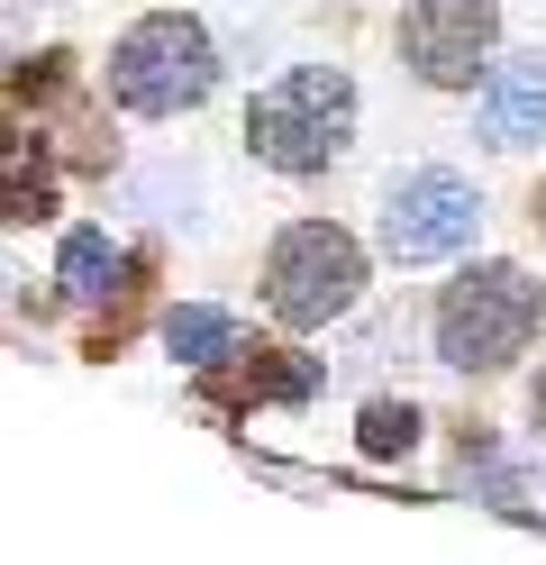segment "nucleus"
Here are the masks:
<instances>
[{
    "mask_svg": "<svg viewBox=\"0 0 546 565\" xmlns=\"http://www.w3.org/2000/svg\"><path fill=\"white\" fill-rule=\"evenodd\" d=\"M546 329V282L528 265H464L447 292H437V365H456V374H501V365H520L528 356V338Z\"/></svg>",
    "mask_w": 546,
    "mask_h": 565,
    "instance_id": "obj_1",
    "label": "nucleus"
},
{
    "mask_svg": "<svg viewBox=\"0 0 546 565\" xmlns=\"http://www.w3.org/2000/svg\"><path fill=\"white\" fill-rule=\"evenodd\" d=\"M355 447L374 456V466L410 456V447H419V411H410V402H364V419H355Z\"/></svg>",
    "mask_w": 546,
    "mask_h": 565,
    "instance_id": "obj_11",
    "label": "nucleus"
},
{
    "mask_svg": "<svg viewBox=\"0 0 546 565\" xmlns=\"http://www.w3.org/2000/svg\"><path fill=\"white\" fill-rule=\"evenodd\" d=\"M528 220H537V237H546V183H537V192H528Z\"/></svg>",
    "mask_w": 546,
    "mask_h": 565,
    "instance_id": "obj_13",
    "label": "nucleus"
},
{
    "mask_svg": "<svg viewBox=\"0 0 546 565\" xmlns=\"http://www.w3.org/2000/svg\"><path fill=\"white\" fill-rule=\"evenodd\" d=\"M546 137V55H501L483 83V147H537Z\"/></svg>",
    "mask_w": 546,
    "mask_h": 565,
    "instance_id": "obj_7",
    "label": "nucleus"
},
{
    "mask_svg": "<svg viewBox=\"0 0 546 565\" xmlns=\"http://www.w3.org/2000/svg\"><path fill=\"white\" fill-rule=\"evenodd\" d=\"M109 274H119V246H109V228H64V256H55V282L73 301H100Z\"/></svg>",
    "mask_w": 546,
    "mask_h": 565,
    "instance_id": "obj_9",
    "label": "nucleus"
},
{
    "mask_svg": "<svg viewBox=\"0 0 546 565\" xmlns=\"http://www.w3.org/2000/svg\"><path fill=\"white\" fill-rule=\"evenodd\" d=\"M246 147L274 173H328L355 147V83L346 64H291L282 83L246 100Z\"/></svg>",
    "mask_w": 546,
    "mask_h": 565,
    "instance_id": "obj_2",
    "label": "nucleus"
},
{
    "mask_svg": "<svg viewBox=\"0 0 546 565\" xmlns=\"http://www.w3.org/2000/svg\"><path fill=\"white\" fill-rule=\"evenodd\" d=\"M501 46V0H410L400 10V64L428 92H464Z\"/></svg>",
    "mask_w": 546,
    "mask_h": 565,
    "instance_id": "obj_6",
    "label": "nucleus"
},
{
    "mask_svg": "<svg viewBox=\"0 0 546 565\" xmlns=\"http://www.w3.org/2000/svg\"><path fill=\"white\" fill-rule=\"evenodd\" d=\"M164 347H173V365H228L237 356V320L210 310V301H182V310H164Z\"/></svg>",
    "mask_w": 546,
    "mask_h": 565,
    "instance_id": "obj_8",
    "label": "nucleus"
},
{
    "mask_svg": "<svg viewBox=\"0 0 546 565\" xmlns=\"http://www.w3.org/2000/svg\"><path fill=\"white\" fill-rule=\"evenodd\" d=\"M473 228H483V192L447 164H419L383 192V256L392 265H437V256H464Z\"/></svg>",
    "mask_w": 546,
    "mask_h": 565,
    "instance_id": "obj_5",
    "label": "nucleus"
},
{
    "mask_svg": "<svg viewBox=\"0 0 546 565\" xmlns=\"http://www.w3.org/2000/svg\"><path fill=\"white\" fill-rule=\"evenodd\" d=\"M528 411H537V429H546V374H537V393H528Z\"/></svg>",
    "mask_w": 546,
    "mask_h": 565,
    "instance_id": "obj_14",
    "label": "nucleus"
},
{
    "mask_svg": "<svg viewBox=\"0 0 546 565\" xmlns=\"http://www.w3.org/2000/svg\"><path fill=\"white\" fill-rule=\"evenodd\" d=\"M55 210V183H46V164L28 156V137H10V220H46Z\"/></svg>",
    "mask_w": 546,
    "mask_h": 565,
    "instance_id": "obj_12",
    "label": "nucleus"
},
{
    "mask_svg": "<svg viewBox=\"0 0 546 565\" xmlns=\"http://www.w3.org/2000/svg\"><path fill=\"white\" fill-rule=\"evenodd\" d=\"M228 365H237V383H246L255 402H301L310 383H319L310 365H282V347H237Z\"/></svg>",
    "mask_w": 546,
    "mask_h": 565,
    "instance_id": "obj_10",
    "label": "nucleus"
},
{
    "mask_svg": "<svg viewBox=\"0 0 546 565\" xmlns=\"http://www.w3.org/2000/svg\"><path fill=\"white\" fill-rule=\"evenodd\" d=\"M218 92V46L201 19L182 10H146L119 28V46H109V100L137 119H182L201 110V100Z\"/></svg>",
    "mask_w": 546,
    "mask_h": 565,
    "instance_id": "obj_3",
    "label": "nucleus"
},
{
    "mask_svg": "<svg viewBox=\"0 0 546 565\" xmlns=\"http://www.w3.org/2000/svg\"><path fill=\"white\" fill-rule=\"evenodd\" d=\"M364 292V246L338 228V220H291L274 246H265V310L282 329H328L346 320Z\"/></svg>",
    "mask_w": 546,
    "mask_h": 565,
    "instance_id": "obj_4",
    "label": "nucleus"
}]
</instances>
